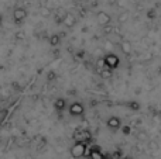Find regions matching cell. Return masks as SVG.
Wrapping results in <instances>:
<instances>
[{
    "mask_svg": "<svg viewBox=\"0 0 161 159\" xmlns=\"http://www.w3.org/2000/svg\"><path fill=\"white\" fill-rule=\"evenodd\" d=\"M86 148H88L86 142H83V141H76V142L72 145V148H71V156L75 158V159L85 156Z\"/></svg>",
    "mask_w": 161,
    "mask_h": 159,
    "instance_id": "obj_1",
    "label": "cell"
},
{
    "mask_svg": "<svg viewBox=\"0 0 161 159\" xmlns=\"http://www.w3.org/2000/svg\"><path fill=\"white\" fill-rule=\"evenodd\" d=\"M27 14L28 13H27V10H25L24 7H16L13 10V20H14V23L21 24V23L27 18Z\"/></svg>",
    "mask_w": 161,
    "mask_h": 159,
    "instance_id": "obj_2",
    "label": "cell"
},
{
    "mask_svg": "<svg viewBox=\"0 0 161 159\" xmlns=\"http://www.w3.org/2000/svg\"><path fill=\"white\" fill-rule=\"evenodd\" d=\"M103 59H105V64H106V66L109 68V69H116L117 66H119V58H117L114 54H106L105 56H103Z\"/></svg>",
    "mask_w": 161,
    "mask_h": 159,
    "instance_id": "obj_3",
    "label": "cell"
},
{
    "mask_svg": "<svg viewBox=\"0 0 161 159\" xmlns=\"http://www.w3.org/2000/svg\"><path fill=\"white\" fill-rule=\"evenodd\" d=\"M96 20H97V23H99V24L102 25V27H106V25L110 24L112 17L109 16L108 13H105V11H99V13H97Z\"/></svg>",
    "mask_w": 161,
    "mask_h": 159,
    "instance_id": "obj_4",
    "label": "cell"
},
{
    "mask_svg": "<svg viewBox=\"0 0 161 159\" xmlns=\"http://www.w3.org/2000/svg\"><path fill=\"white\" fill-rule=\"evenodd\" d=\"M85 155H88L91 159H105L103 154L96 148V146H92V148H86Z\"/></svg>",
    "mask_w": 161,
    "mask_h": 159,
    "instance_id": "obj_5",
    "label": "cell"
},
{
    "mask_svg": "<svg viewBox=\"0 0 161 159\" xmlns=\"http://www.w3.org/2000/svg\"><path fill=\"white\" fill-rule=\"evenodd\" d=\"M69 114L71 115H82L83 114V106L80 103H72L69 106Z\"/></svg>",
    "mask_w": 161,
    "mask_h": 159,
    "instance_id": "obj_6",
    "label": "cell"
},
{
    "mask_svg": "<svg viewBox=\"0 0 161 159\" xmlns=\"http://www.w3.org/2000/svg\"><path fill=\"white\" fill-rule=\"evenodd\" d=\"M62 23H64L67 27H74V25H75V23H76V18H75V16H74V14L67 13L64 16V20H62Z\"/></svg>",
    "mask_w": 161,
    "mask_h": 159,
    "instance_id": "obj_7",
    "label": "cell"
},
{
    "mask_svg": "<svg viewBox=\"0 0 161 159\" xmlns=\"http://www.w3.org/2000/svg\"><path fill=\"white\" fill-rule=\"evenodd\" d=\"M54 107H55L57 111H62V110L67 107V101H65V99H62V97L57 99V100L54 101Z\"/></svg>",
    "mask_w": 161,
    "mask_h": 159,
    "instance_id": "obj_8",
    "label": "cell"
},
{
    "mask_svg": "<svg viewBox=\"0 0 161 159\" xmlns=\"http://www.w3.org/2000/svg\"><path fill=\"white\" fill-rule=\"evenodd\" d=\"M108 127H109V128H112V130L119 128V127H120V120L117 117H110L108 120Z\"/></svg>",
    "mask_w": 161,
    "mask_h": 159,
    "instance_id": "obj_9",
    "label": "cell"
},
{
    "mask_svg": "<svg viewBox=\"0 0 161 159\" xmlns=\"http://www.w3.org/2000/svg\"><path fill=\"white\" fill-rule=\"evenodd\" d=\"M120 49H122L123 54H126V55H129V54L131 52V44L129 41H123L120 42Z\"/></svg>",
    "mask_w": 161,
    "mask_h": 159,
    "instance_id": "obj_10",
    "label": "cell"
},
{
    "mask_svg": "<svg viewBox=\"0 0 161 159\" xmlns=\"http://www.w3.org/2000/svg\"><path fill=\"white\" fill-rule=\"evenodd\" d=\"M59 42H61V37H59L58 34H53V35H50V45L51 47H58Z\"/></svg>",
    "mask_w": 161,
    "mask_h": 159,
    "instance_id": "obj_11",
    "label": "cell"
},
{
    "mask_svg": "<svg viewBox=\"0 0 161 159\" xmlns=\"http://www.w3.org/2000/svg\"><path fill=\"white\" fill-rule=\"evenodd\" d=\"M129 18H130V13H127V11H125V13H122L119 16V18H117V21H119V24H125L126 21H129Z\"/></svg>",
    "mask_w": 161,
    "mask_h": 159,
    "instance_id": "obj_12",
    "label": "cell"
},
{
    "mask_svg": "<svg viewBox=\"0 0 161 159\" xmlns=\"http://www.w3.org/2000/svg\"><path fill=\"white\" fill-rule=\"evenodd\" d=\"M76 138H79L78 141H83V142H88L89 140H91V134H89L88 131H82L79 134V137H76Z\"/></svg>",
    "mask_w": 161,
    "mask_h": 159,
    "instance_id": "obj_13",
    "label": "cell"
},
{
    "mask_svg": "<svg viewBox=\"0 0 161 159\" xmlns=\"http://www.w3.org/2000/svg\"><path fill=\"white\" fill-rule=\"evenodd\" d=\"M99 73H100V76H102V78H108L109 79L112 76V69H109V68L106 66V68H103L102 70H99Z\"/></svg>",
    "mask_w": 161,
    "mask_h": 159,
    "instance_id": "obj_14",
    "label": "cell"
},
{
    "mask_svg": "<svg viewBox=\"0 0 161 159\" xmlns=\"http://www.w3.org/2000/svg\"><path fill=\"white\" fill-rule=\"evenodd\" d=\"M103 68H106V64H105V59L100 58L99 61H97V70H102Z\"/></svg>",
    "mask_w": 161,
    "mask_h": 159,
    "instance_id": "obj_15",
    "label": "cell"
},
{
    "mask_svg": "<svg viewBox=\"0 0 161 159\" xmlns=\"http://www.w3.org/2000/svg\"><path fill=\"white\" fill-rule=\"evenodd\" d=\"M42 16H45V17H47L48 16V14H50V10H48V8H42Z\"/></svg>",
    "mask_w": 161,
    "mask_h": 159,
    "instance_id": "obj_16",
    "label": "cell"
},
{
    "mask_svg": "<svg viewBox=\"0 0 161 159\" xmlns=\"http://www.w3.org/2000/svg\"><path fill=\"white\" fill-rule=\"evenodd\" d=\"M137 137H139V140H146V134H144V132H139V135H137Z\"/></svg>",
    "mask_w": 161,
    "mask_h": 159,
    "instance_id": "obj_17",
    "label": "cell"
},
{
    "mask_svg": "<svg viewBox=\"0 0 161 159\" xmlns=\"http://www.w3.org/2000/svg\"><path fill=\"white\" fill-rule=\"evenodd\" d=\"M105 45H108V48H113V47H112L113 44H112L110 41H106V42H105Z\"/></svg>",
    "mask_w": 161,
    "mask_h": 159,
    "instance_id": "obj_18",
    "label": "cell"
},
{
    "mask_svg": "<svg viewBox=\"0 0 161 159\" xmlns=\"http://www.w3.org/2000/svg\"><path fill=\"white\" fill-rule=\"evenodd\" d=\"M126 0H120V3H119V6H122V7H123V6H126Z\"/></svg>",
    "mask_w": 161,
    "mask_h": 159,
    "instance_id": "obj_19",
    "label": "cell"
},
{
    "mask_svg": "<svg viewBox=\"0 0 161 159\" xmlns=\"http://www.w3.org/2000/svg\"><path fill=\"white\" fill-rule=\"evenodd\" d=\"M2 24H3V16L0 14V27H2Z\"/></svg>",
    "mask_w": 161,
    "mask_h": 159,
    "instance_id": "obj_20",
    "label": "cell"
},
{
    "mask_svg": "<svg viewBox=\"0 0 161 159\" xmlns=\"http://www.w3.org/2000/svg\"><path fill=\"white\" fill-rule=\"evenodd\" d=\"M123 159H130V158H123Z\"/></svg>",
    "mask_w": 161,
    "mask_h": 159,
    "instance_id": "obj_21",
    "label": "cell"
},
{
    "mask_svg": "<svg viewBox=\"0 0 161 159\" xmlns=\"http://www.w3.org/2000/svg\"><path fill=\"white\" fill-rule=\"evenodd\" d=\"M91 2H96V0H91Z\"/></svg>",
    "mask_w": 161,
    "mask_h": 159,
    "instance_id": "obj_22",
    "label": "cell"
}]
</instances>
